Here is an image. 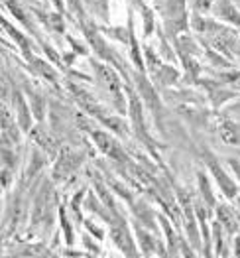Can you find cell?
Masks as SVG:
<instances>
[{"label": "cell", "instance_id": "6da1fadb", "mask_svg": "<svg viewBox=\"0 0 240 258\" xmlns=\"http://www.w3.org/2000/svg\"><path fill=\"white\" fill-rule=\"evenodd\" d=\"M69 89L73 91L77 103L85 108V112H89L91 116H95V118H97L99 122H103L105 126H109L112 132H116V134H120V136H126V126H124V122H122L118 116L109 114V112L105 110V107H101V103L95 101L91 95H87L83 89H77L75 85H71Z\"/></svg>", "mask_w": 240, "mask_h": 258}, {"label": "cell", "instance_id": "7a4b0ae2", "mask_svg": "<svg viewBox=\"0 0 240 258\" xmlns=\"http://www.w3.org/2000/svg\"><path fill=\"white\" fill-rule=\"evenodd\" d=\"M91 67L95 71V77L99 81V85L105 89V93L110 97V101L114 103V107H118L120 112H126L128 103L124 101V95H122V89H120V79H118V73L107 63H101L97 59L91 61Z\"/></svg>", "mask_w": 240, "mask_h": 258}, {"label": "cell", "instance_id": "3957f363", "mask_svg": "<svg viewBox=\"0 0 240 258\" xmlns=\"http://www.w3.org/2000/svg\"><path fill=\"white\" fill-rule=\"evenodd\" d=\"M164 22L166 28L172 32V36H179L187 32V12H185V0H166L164 4Z\"/></svg>", "mask_w": 240, "mask_h": 258}, {"label": "cell", "instance_id": "277c9868", "mask_svg": "<svg viewBox=\"0 0 240 258\" xmlns=\"http://www.w3.org/2000/svg\"><path fill=\"white\" fill-rule=\"evenodd\" d=\"M203 160H205L207 168L211 170L213 177L217 179V185L222 189V194L226 195L228 199H236V195H238V187H236V183L228 177V173L224 172V168L218 164L217 158H215L211 152H205V154H203Z\"/></svg>", "mask_w": 240, "mask_h": 258}, {"label": "cell", "instance_id": "5b68a950", "mask_svg": "<svg viewBox=\"0 0 240 258\" xmlns=\"http://www.w3.org/2000/svg\"><path fill=\"white\" fill-rule=\"evenodd\" d=\"M91 138L95 142V146L103 152L105 156H109L112 160H118V162H128L126 154L122 150V146L118 144V140H114L109 132L101 128H93L91 130Z\"/></svg>", "mask_w": 240, "mask_h": 258}, {"label": "cell", "instance_id": "8992f818", "mask_svg": "<svg viewBox=\"0 0 240 258\" xmlns=\"http://www.w3.org/2000/svg\"><path fill=\"white\" fill-rule=\"evenodd\" d=\"M81 166V156H77L73 150H61L57 156V162L53 166V177L55 179H65L67 175L75 172Z\"/></svg>", "mask_w": 240, "mask_h": 258}, {"label": "cell", "instance_id": "52a82bcc", "mask_svg": "<svg viewBox=\"0 0 240 258\" xmlns=\"http://www.w3.org/2000/svg\"><path fill=\"white\" fill-rule=\"evenodd\" d=\"M110 235H112V240L114 244L126 254V256H136V246H134V240H132V235L128 233V227L126 223L120 219L118 223H112L110 227Z\"/></svg>", "mask_w": 240, "mask_h": 258}, {"label": "cell", "instance_id": "ba28073f", "mask_svg": "<svg viewBox=\"0 0 240 258\" xmlns=\"http://www.w3.org/2000/svg\"><path fill=\"white\" fill-rule=\"evenodd\" d=\"M157 221L162 225V229L166 231V238H168V256H177V254H185V256H193L191 248L181 240V238L175 237L174 229L170 225V221L164 215H157Z\"/></svg>", "mask_w": 240, "mask_h": 258}, {"label": "cell", "instance_id": "9c48e42d", "mask_svg": "<svg viewBox=\"0 0 240 258\" xmlns=\"http://www.w3.org/2000/svg\"><path fill=\"white\" fill-rule=\"evenodd\" d=\"M181 207H183V225L187 229V235L191 238V244L199 246V231H197L195 207H191V199L187 195L181 197Z\"/></svg>", "mask_w": 240, "mask_h": 258}, {"label": "cell", "instance_id": "30bf717a", "mask_svg": "<svg viewBox=\"0 0 240 258\" xmlns=\"http://www.w3.org/2000/svg\"><path fill=\"white\" fill-rule=\"evenodd\" d=\"M215 211H217V221L220 223V227L224 229V233H228L230 237L236 235L240 229L236 209H232V207H228V205H217Z\"/></svg>", "mask_w": 240, "mask_h": 258}, {"label": "cell", "instance_id": "8fae6325", "mask_svg": "<svg viewBox=\"0 0 240 258\" xmlns=\"http://www.w3.org/2000/svg\"><path fill=\"white\" fill-rule=\"evenodd\" d=\"M134 231H136V237H138V240H140V250H144L146 256L155 254V250H159V256H168V250H166L159 242H155L152 235H150L146 229H142L140 223L134 225Z\"/></svg>", "mask_w": 240, "mask_h": 258}, {"label": "cell", "instance_id": "7c38bea8", "mask_svg": "<svg viewBox=\"0 0 240 258\" xmlns=\"http://www.w3.org/2000/svg\"><path fill=\"white\" fill-rule=\"evenodd\" d=\"M213 14L220 20L228 22L232 26H236L240 30V12L230 0H215L213 4Z\"/></svg>", "mask_w": 240, "mask_h": 258}, {"label": "cell", "instance_id": "4fadbf2b", "mask_svg": "<svg viewBox=\"0 0 240 258\" xmlns=\"http://www.w3.org/2000/svg\"><path fill=\"white\" fill-rule=\"evenodd\" d=\"M14 107H16V114H18V126L24 132H30L32 128V112H30V105L24 101L22 93L14 91Z\"/></svg>", "mask_w": 240, "mask_h": 258}, {"label": "cell", "instance_id": "5bb4252c", "mask_svg": "<svg viewBox=\"0 0 240 258\" xmlns=\"http://www.w3.org/2000/svg\"><path fill=\"white\" fill-rule=\"evenodd\" d=\"M2 28H4V32L8 34V36H12V40L18 43V47H20V51L24 53V57L28 59V61H32L34 59V53H32V42L24 36V34H20L14 26H10L6 20H2Z\"/></svg>", "mask_w": 240, "mask_h": 258}, {"label": "cell", "instance_id": "9a60e30c", "mask_svg": "<svg viewBox=\"0 0 240 258\" xmlns=\"http://www.w3.org/2000/svg\"><path fill=\"white\" fill-rule=\"evenodd\" d=\"M4 6H8V10L18 18V20L22 22L24 26H26V30L30 32V34H34L36 38H38V42H40V34H38V28H36V24L30 20V16L26 14V10H24L22 6H20V2L18 0H6L4 2Z\"/></svg>", "mask_w": 240, "mask_h": 258}, {"label": "cell", "instance_id": "2e32d148", "mask_svg": "<svg viewBox=\"0 0 240 258\" xmlns=\"http://www.w3.org/2000/svg\"><path fill=\"white\" fill-rule=\"evenodd\" d=\"M152 75H153V79H155V81H157L162 87L174 85L175 81L179 79V71H177V69H174L172 65H166V63H162L157 69H153Z\"/></svg>", "mask_w": 240, "mask_h": 258}, {"label": "cell", "instance_id": "e0dca14e", "mask_svg": "<svg viewBox=\"0 0 240 258\" xmlns=\"http://www.w3.org/2000/svg\"><path fill=\"white\" fill-rule=\"evenodd\" d=\"M136 85H138V93H142V95H144V99H146V103L150 105V108L157 110V108H159V101H157V97H155L153 89L150 87L148 79L144 77V73H142V71L136 75Z\"/></svg>", "mask_w": 240, "mask_h": 258}, {"label": "cell", "instance_id": "ac0fdd59", "mask_svg": "<svg viewBox=\"0 0 240 258\" xmlns=\"http://www.w3.org/2000/svg\"><path fill=\"white\" fill-rule=\"evenodd\" d=\"M36 16L42 20V24H44L49 32H57V34H63V32H65V22H63L61 12H57V14H55V12H51V14L38 12Z\"/></svg>", "mask_w": 240, "mask_h": 258}, {"label": "cell", "instance_id": "d6986e66", "mask_svg": "<svg viewBox=\"0 0 240 258\" xmlns=\"http://www.w3.org/2000/svg\"><path fill=\"white\" fill-rule=\"evenodd\" d=\"M30 63L34 65V69H36V73H40V77H44L45 81H49L51 85L59 87V79H57V73H55V69L51 67V65L44 61V59H38V57H34Z\"/></svg>", "mask_w": 240, "mask_h": 258}, {"label": "cell", "instance_id": "ffe728a7", "mask_svg": "<svg viewBox=\"0 0 240 258\" xmlns=\"http://www.w3.org/2000/svg\"><path fill=\"white\" fill-rule=\"evenodd\" d=\"M218 134H220V138H222L226 144H240L238 128H236L232 122H228V120L218 122Z\"/></svg>", "mask_w": 240, "mask_h": 258}, {"label": "cell", "instance_id": "44dd1931", "mask_svg": "<svg viewBox=\"0 0 240 258\" xmlns=\"http://www.w3.org/2000/svg\"><path fill=\"white\" fill-rule=\"evenodd\" d=\"M197 179H199V191L205 197V205H207L209 209H215V207H217V201H215V195H213V189H211V183H209L207 175L201 172L197 175Z\"/></svg>", "mask_w": 240, "mask_h": 258}, {"label": "cell", "instance_id": "7402d4cb", "mask_svg": "<svg viewBox=\"0 0 240 258\" xmlns=\"http://www.w3.org/2000/svg\"><path fill=\"white\" fill-rule=\"evenodd\" d=\"M217 81L222 85H228L234 91H240V71H228V73H218Z\"/></svg>", "mask_w": 240, "mask_h": 258}, {"label": "cell", "instance_id": "603a6c76", "mask_svg": "<svg viewBox=\"0 0 240 258\" xmlns=\"http://www.w3.org/2000/svg\"><path fill=\"white\" fill-rule=\"evenodd\" d=\"M140 12L144 18V36H150L153 32V12L144 4H140Z\"/></svg>", "mask_w": 240, "mask_h": 258}, {"label": "cell", "instance_id": "cb8c5ba5", "mask_svg": "<svg viewBox=\"0 0 240 258\" xmlns=\"http://www.w3.org/2000/svg\"><path fill=\"white\" fill-rule=\"evenodd\" d=\"M30 99H32V110H34L36 118L42 120V118H44V99L38 97L36 91H32V89H30Z\"/></svg>", "mask_w": 240, "mask_h": 258}, {"label": "cell", "instance_id": "d4e9b609", "mask_svg": "<svg viewBox=\"0 0 240 258\" xmlns=\"http://www.w3.org/2000/svg\"><path fill=\"white\" fill-rule=\"evenodd\" d=\"M59 219H61V227H63V231H65L67 244H71V242H73V229H71V225H69V219H67L65 209H63V207L59 209Z\"/></svg>", "mask_w": 240, "mask_h": 258}, {"label": "cell", "instance_id": "484cf974", "mask_svg": "<svg viewBox=\"0 0 240 258\" xmlns=\"http://www.w3.org/2000/svg\"><path fill=\"white\" fill-rule=\"evenodd\" d=\"M213 2L215 0H193V8L199 14H207L213 10Z\"/></svg>", "mask_w": 240, "mask_h": 258}, {"label": "cell", "instance_id": "4316f807", "mask_svg": "<svg viewBox=\"0 0 240 258\" xmlns=\"http://www.w3.org/2000/svg\"><path fill=\"white\" fill-rule=\"evenodd\" d=\"M85 225H87V231H89V233H91V235H93L95 238H103V237H105L103 229H101V227H97V225H95L93 221H89V219H87V223H85Z\"/></svg>", "mask_w": 240, "mask_h": 258}, {"label": "cell", "instance_id": "83f0119b", "mask_svg": "<svg viewBox=\"0 0 240 258\" xmlns=\"http://www.w3.org/2000/svg\"><path fill=\"white\" fill-rule=\"evenodd\" d=\"M83 240H85V244H87V246H89V250H91L93 254H97V256L101 254V250H99V246H97V244H95V242L91 240V237H89V235H85V237H83Z\"/></svg>", "mask_w": 240, "mask_h": 258}, {"label": "cell", "instance_id": "f1b7e54d", "mask_svg": "<svg viewBox=\"0 0 240 258\" xmlns=\"http://www.w3.org/2000/svg\"><path fill=\"white\" fill-rule=\"evenodd\" d=\"M228 166L232 168V172L236 173V177L240 179V162L238 160H228Z\"/></svg>", "mask_w": 240, "mask_h": 258}, {"label": "cell", "instance_id": "f546056e", "mask_svg": "<svg viewBox=\"0 0 240 258\" xmlns=\"http://www.w3.org/2000/svg\"><path fill=\"white\" fill-rule=\"evenodd\" d=\"M234 250H236L234 254L240 256V237H234Z\"/></svg>", "mask_w": 240, "mask_h": 258}, {"label": "cell", "instance_id": "4dcf8cb0", "mask_svg": "<svg viewBox=\"0 0 240 258\" xmlns=\"http://www.w3.org/2000/svg\"><path fill=\"white\" fill-rule=\"evenodd\" d=\"M236 217H238V225H240V195H236Z\"/></svg>", "mask_w": 240, "mask_h": 258}, {"label": "cell", "instance_id": "1f68e13d", "mask_svg": "<svg viewBox=\"0 0 240 258\" xmlns=\"http://www.w3.org/2000/svg\"><path fill=\"white\" fill-rule=\"evenodd\" d=\"M53 4L57 6V10H59V12H63V2H61V0H53Z\"/></svg>", "mask_w": 240, "mask_h": 258}]
</instances>
